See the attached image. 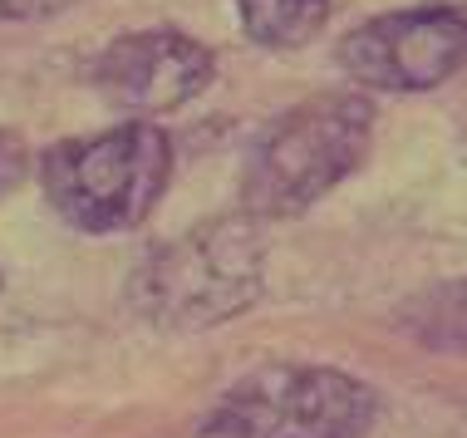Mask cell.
Here are the masks:
<instances>
[{"instance_id":"6da1fadb","label":"cell","mask_w":467,"mask_h":438,"mask_svg":"<svg viewBox=\"0 0 467 438\" xmlns=\"http://www.w3.org/2000/svg\"><path fill=\"white\" fill-rule=\"evenodd\" d=\"M261 276V222L251 212H232L153 246L129 276V306L158 330H212L256 306Z\"/></svg>"},{"instance_id":"7a4b0ae2","label":"cell","mask_w":467,"mask_h":438,"mask_svg":"<svg viewBox=\"0 0 467 438\" xmlns=\"http://www.w3.org/2000/svg\"><path fill=\"white\" fill-rule=\"evenodd\" d=\"M374 104L364 94H315L256 133L242 172V212L256 222L300 217L364 162Z\"/></svg>"},{"instance_id":"3957f363","label":"cell","mask_w":467,"mask_h":438,"mask_svg":"<svg viewBox=\"0 0 467 438\" xmlns=\"http://www.w3.org/2000/svg\"><path fill=\"white\" fill-rule=\"evenodd\" d=\"M168 172L172 143L148 119L119 123L89 139H65L40 158V187L49 207L69 227L94 236L138 227L162 197Z\"/></svg>"},{"instance_id":"277c9868","label":"cell","mask_w":467,"mask_h":438,"mask_svg":"<svg viewBox=\"0 0 467 438\" xmlns=\"http://www.w3.org/2000/svg\"><path fill=\"white\" fill-rule=\"evenodd\" d=\"M379 399L345 370L261 365L212 404L202 438H364Z\"/></svg>"},{"instance_id":"5b68a950","label":"cell","mask_w":467,"mask_h":438,"mask_svg":"<svg viewBox=\"0 0 467 438\" xmlns=\"http://www.w3.org/2000/svg\"><path fill=\"white\" fill-rule=\"evenodd\" d=\"M467 59V16L452 5H419L364 20L339 45V69L359 89L423 94L462 69Z\"/></svg>"},{"instance_id":"8992f818","label":"cell","mask_w":467,"mask_h":438,"mask_svg":"<svg viewBox=\"0 0 467 438\" xmlns=\"http://www.w3.org/2000/svg\"><path fill=\"white\" fill-rule=\"evenodd\" d=\"M212 74H217V59L192 35L138 30V35H119L94 59L89 79L113 109H129V114H168V109L192 104L212 84Z\"/></svg>"},{"instance_id":"52a82bcc","label":"cell","mask_w":467,"mask_h":438,"mask_svg":"<svg viewBox=\"0 0 467 438\" xmlns=\"http://www.w3.org/2000/svg\"><path fill=\"white\" fill-rule=\"evenodd\" d=\"M403 330L428 349L467 355V281H443L403 306Z\"/></svg>"},{"instance_id":"ba28073f","label":"cell","mask_w":467,"mask_h":438,"mask_svg":"<svg viewBox=\"0 0 467 438\" xmlns=\"http://www.w3.org/2000/svg\"><path fill=\"white\" fill-rule=\"evenodd\" d=\"M242 25L266 49H300L330 20V0H236Z\"/></svg>"},{"instance_id":"9c48e42d","label":"cell","mask_w":467,"mask_h":438,"mask_svg":"<svg viewBox=\"0 0 467 438\" xmlns=\"http://www.w3.org/2000/svg\"><path fill=\"white\" fill-rule=\"evenodd\" d=\"M25 172H30V148H25L20 133L0 129V197H10V193H16Z\"/></svg>"},{"instance_id":"30bf717a","label":"cell","mask_w":467,"mask_h":438,"mask_svg":"<svg viewBox=\"0 0 467 438\" xmlns=\"http://www.w3.org/2000/svg\"><path fill=\"white\" fill-rule=\"evenodd\" d=\"M79 0H0V20H49Z\"/></svg>"}]
</instances>
